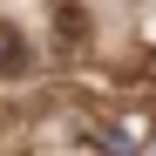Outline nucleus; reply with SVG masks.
I'll return each mask as SVG.
<instances>
[{
	"label": "nucleus",
	"mask_w": 156,
	"mask_h": 156,
	"mask_svg": "<svg viewBox=\"0 0 156 156\" xmlns=\"http://www.w3.org/2000/svg\"><path fill=\"white\" fill-rule=\"evenodd\" d=\"M20 75H34V48L14 20H0V82H20Z\"/></svg>",
	"instance_id": "2"
},
{
	"label": "nucleus",
	"mask_w": 156,
	"mask_h": 156,
	"mask_svg": "<svg viewBox=\"0 0 156 156\" xmlns=\"http://www.w3.org/2000/svg\"><path fill=\"white\" fill-rule=\"evenodd\" d=\"M48 34H55V55L61 61H88V48H95V27H88V7H82V0H55Z\"/></svg>",
	"instance_id": "1"
}]
</instances>
